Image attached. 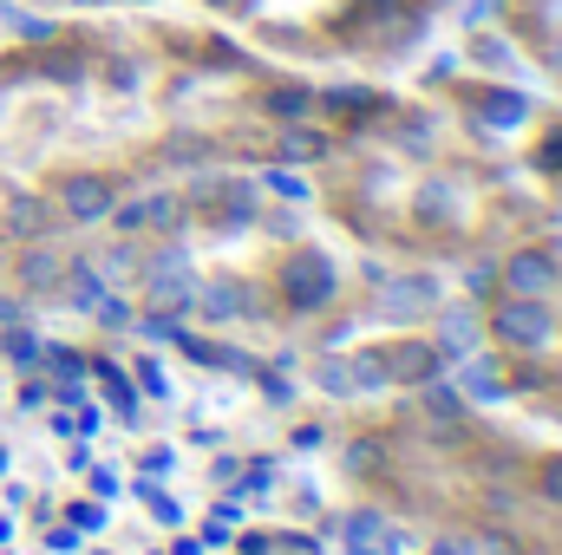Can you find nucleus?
<instances>
[{
	"mask_svg": "<svg viewBox=\"0 0 562 555\" xmlns=\"http://www.w3.org/2000/svg\"><path fill=\"white\" fill-rule=\"evenodd\" d=\"M334 262L327 256H314V249H301V256H288L281 262V294H288V307H301V314H314V307H327L334 301Z\"/></svg>",
	"mask_w": 562,
	"mask_h": 555,
	"instance_id": "nucleus-1",
	"label": "nucleus"
},
{
	"mask_svg": "<svg viewBox=\"0 0 562 555\" xmlns=\"http://www.w3.org/2000/svg\"><path fill=\"white\" fill-rule=\"evenodd\" d=\"M281 150H288V157H314V150H321V138H314V132H288V138H281Z\"/></svg>",
	"mask_w": 562,
	"mask_h": 555,
	"instance_id": "nucleus-18",
	"label": "nucleus"
},
{
	"mask_svg": "<svg viewBox=\"0 0 562 555\" xmlns=\"http://www.w3.org/2000/svg\"><path fill=\"white\" fill-rule=\"evenodd\" d=\"M203 314H210V320L249 314V287H236V281H216V287H203Z\"/></svg>",
	"mask_w": 562,
	"mask_h": 555,
	"instance_id": "nucleus-7",
	"label": "nucleus"
},
{
	"mask_svg": "<svg viewBox=\"0 0 562 555\" xmlns=\"http://www.w3.org/2000/svg\"><path fill=\"white\" fill-rule=\"evenodd\" d=\"M380 543H386V517H373V510H367V517H353V523H347V550H353V555H380Z\"/></svg>",
	"mask_w": 562,
	"mask_h": 555,
	"instance_id": "nucleus-8",
	"label": "nucleus"
},
{
	"mask_svg": "<svg viewBox=\"0 0 562 555\" xmlns=\"http://www.w3.org/2000/svg\"><path fill=\"white\" fill-rule=\"evenodd\" d=\"M327 105H340V112H367V92H327Z\"/></svg>",
	"mask_w": 562,
	"mask_h": 555,
	"instance_id": "nucleus-19",
	"label": "nucleus"
},
{
	"mask_svg": "<svg viewBox=\"0 0 562 555\" xmlns=\"http://www.w3.org/2000/svg\"><path fill=\"white\" fill-rule=\"evenodd\" d=\"M386 373H393V380H406V386H425V380H438V347H400Z\"/></svg>",
	"mask_w": 562,
	"mask_h": 555,
	"instance_id": "nucleus-5",
	"label": "nucleus"
},
{
	"mask_svg": "<svg viewBox=\"0 0 562 555\" xmlns=\"http://www.w3.org/2000/svg\"><path fill=\"white\" fill-rule=\"evenodd\" d=\"M484 118L491 125H524V99L517 92H497V99H484Z\"/></svg>",
	"mask_w": 562,
	"mask_h": 555,
	"instance_id": "nucleus-12",
	"label": "nucleus"
},
{
	"mask_svg": "<svg viewBox=\"0 0 562 555\" xmlns=\"http://www.w3.org/2000/svg\"><path fill=\"white\" fill-rule=\"evenodd\" d=\"M431 555H471L464 543H431Z\"/></svg>",
	"mask_w": 562,
	"mask_h": 555,
	"instance_id": "nucleus-21",
	"label": "nucleus"
},
{
	"mask_svg": "<svg viewBox=\"0 0 562 555\" xmlns=\"http://www.w3.org/2000/svg\"><path fill=\"white\" fill-rule=\"evenodd\" d=\"M269 190H276V196H288V203H307V183H301L294 170H269Z\"/></svg>",
	"mask_w": 562,
	"mask_h": 555,
	"instance_id": "nucleus-15",
	"label": "nucleus"
},
{
	"mask_svg": "<svg viewBox=\"0 0 562 555\" xmlns=\"http://www.w3.org/2000/svg\"><path fill=\"white\" fill-rule=\"evenodd\" d=\"M510 287H517V294H543V287H550V262H543L537 249L517 256V262H510Z\"/></svg>",
	"mask_w": 562,
	"mask_h": 555,
	"instance_id": "nucleus-9",
	"label": "nucleus"
},
{
	"mask_svg": "<svg viewBox=\"0 0 562 555\" xmlns=\"http://www.w3.org/2000/svg\"><path fill=\"white\" fill-rule=\"evenodd\" d=\"M543 163H550V170H557V163H562V138L550 144V150H543Z\"/></svg>",
	"mask_w": 562,
	"mask_h": 555,
	"instance_id": "nucleus-22",
	"label": "nucleus"
},
{
	"mask_svg": "<svg viewBox=\"0 0 562 555\" xmlns=\"http://www.w3.org/2000/svg\"><path fill=\"white\" fill-rule=\"evenodd\" d=\"M7 360L13 366H40V340L33 333H7Z\"/></svg>",
	"mask_w": 562,
	"mask_h": 555,
	"instance_id": "nucleus-14",
	"label": "nucleus"
},
{
	"mask_svg": "<svg viewBox=\"0 0 562 555\" xmlns=\"http://www.w3.org/2000/svg\"><path fill=\"white\" fill-rule=\"evenodd\" d=\"M321 386H327V393H347L353 380H347V366H321Z\"/></svg>",
	"mask_w": 562,
	"mask_h": 555,
	"instance_id": "nucleus-20",
	"label": "nucleus"
},
{
	"mask_svg": "<svg viewBox=\"0 0 562 555\" xmlns=\"http://www.w3.org/2000/svg\"><path fill=\"white\" fill-rule=\"evenodd\" d=\"M425 418H431V424H458V418H464V399H458L451 386L425 380Z\"/></svg>",
	"mask_w": 562,
	"mask_h": 555,
	"instance_id": "nucleus-10",
	"label": "nucleus"
},
{
	"mask_svg": "<svg viewBox=\"0 0 562 555\" xmlns=\"http://www.w3.org/2000/svg\"><path fill=\"white\" fill-rule=\"evenodd\" d=\"M543 503H557V510H562V457L543 464Z\"/></svg>",
	"mask_w": 562,
	"mask_h": 555,
	"instance_id": "nucleus-16",
	"label": "nucleus"
},
{
	"mask_svg": "<svg viewBox=\"0 0 562 555\" xmlns=\"http://www.w3.org/2000/svg\"><path fill=\"white\" fill-rule=\"evenodd\" d=\"M66 216H72V223H99V216H112V190H105L99 177H72V183H66Z\"/></svg>",
	"mask_w": 562,
	"mask_h": 555,
	"instance_id": "nucleus-4",
	"label": "nucleus"
},
{
	"mask_svg": "<svg viewBox=\"0 0 562 555\" xmlns=\"http://www.w3.org/2000/svg\"><path fill=\"white\" fill-rule=\"evenodd\" d=\"M269 112H281V118H301V112H307V92H276V99H269Z\"/></svg>",
	"mask_w": 562,
	"mask_h": 555,
	"instance_id": "nucleus-17",
	"label": "nucleus"
},
{
	"mask_svg": "<svg viewBox=\"0 0 562 555\" xmlns=\"http://www.w3.org/2000/svg\"><path fill=\"white\" fill-rule=\"evenodd\" d=\"M431 307H438V281L431 275H400L393 287H386V301H380L386 320H419V314H431Z\"/></svg>",
	"mask_w": 562,
	"mask_h": 555,
	"instance_id": "nucleus-3",
	"label": "nucleus"
},
{
	"mask_svg": "<svg viewBox=\"0 0 562 555\" xmlns=\"http://www.w3.org/2000/svg\"><path fill=\"white\" fill-rule=\"evenodd\" d=\"M491 327H497L510 347H550V333H557V320H550V307H543L537 294H517V301H504Z\"/></svg>",
	"mask_w": 562,
	"mask_h": 555,
	"instance_id": "nucleus-2",
	"label": "nucleus"
},
{
	"mask_svg": "<svg viewBox=\"0 0 562 555\" xmlns=\"http://www.w3.org/2000/svg\"><path fill=\"white\" fill-rule=\"evenodd\" d=\"M53 275H59V262H53L46 249H33V256L20 262V281H33V287H46V281H53Z\"/></svg>",
	"mask_w": 562,
	"mask_h": 555,
	"instance_id": "nucleus-13",
	"label": "nucleus"
},
{
	"mask_svg": "<svg viewBox=\"0 0 562 555\" xmlns=\"http://www.w3.org/2000/svg\"><path fill=\"white\" fill-rule=\"evenodd\" d=\"M7 216H13V229H20V236H46V229H53V209H46L40 196H26V190L7 203Z\"/></svg>",
	"mask_w": 562,
	"mask_h": 555,
	"instance_id": "nucleus-6",
	"label": "nucleus"
},
{
	"mask_svg": "<svg viewBox=\"0 0 562 555\" xmlns=\"http://www.w3.org/2000/svg\"><path fill=\"white\" fill-rule=\"evenodd\" d=\"M66 287H72V307H86V314H92V307H99V294H105V287H99V275H92V262H72Z\"/></svg>",
	"mask_w": 562,
	"mask_h": 555,
	"instance_id": "nucleus-11",
	"label": "nucleus"
}]
</instances>
